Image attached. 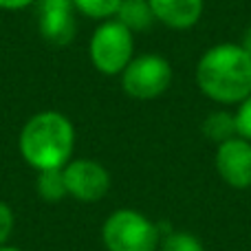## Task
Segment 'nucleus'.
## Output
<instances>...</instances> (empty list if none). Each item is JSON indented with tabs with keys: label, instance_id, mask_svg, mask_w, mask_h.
<instances>
[{
	"label": "nucleus",
	"instance_id": "obj_4",
	"mask_svg": "<svg viewBox=\"0 0 251 251\" xmlns=\"http://www.w3.org/2000/svg\"><path fill=\"white\" fill-rule=\"evenodd\" d=\"M88 57L101 75H122L134 57V33L115 18L100 22L88 42Z\"/></svg>",
	"mask_w": 251,
	"mask_h": 251
},
{
	"label": "nucleus",
	"instance_id": "obj_15",
	"mask_svg": "<svg viewBox=\"0 0 251 251\" xmlns=\"http://www.w3.org/2000/svg\"><path fill=\"white\" fill-rule=\"evenodd\" d=\"M236 115V126H238V134L251 141V95L245 97L234 110Z\"/></svg>",
	"mask_w": 251,
	"mask_h": 251
},
{
	"label": "nucleus",
	"instance_id": "obj_14",
	"mask_svg": "<svg viewBox=\"0 0 251 251\" xmlns=\"http://www.w3.org/2000/svg\"><path fill=\"white\" fill-rule=\"evenodd\" d=\"M119 4H122V0H73L75 11L100 22L115 18Z\"/></svg>",
	"mask_w": 251,
	"mask_h": 251
},
{
	"label": "nucleus",
	"instance_id": "obj_6",
	"mask_svg": "<svg viewBox=\"0 0 251 251\" xmlns=\"http://www.w3.org/2000/svg\"><path fill=\"white\" fill-rule=\"evenodd\" d=\"M69 196L79 203H100L110 190V172L95 159H71L62 168Z\"/></svg>",
	"mask_w": 251,
	"mask_h": 251
},
{
	"label": "nucleus",
	"instance_id": "obj_1",
	"mask_svg": "<svg viewBox=\"0 0 251 251\" xmlns=\"http://www.w3.org/2000/svg\"><path fill=\"white\" fill-rule=\"evenodd\" d=\"M196 86L218 106H238L251 95V55L236 42L209 47L196 64Z\"/></svg>",
	"mask_w": 251,
	"mask_h": 251
},
{
	"label": "nucleus",
	"instance_id": "obj_8",
	"mask_svg": "<svg viewBox=\"0 0 251 251\" xmlns=\"http://www.w3.org/2000/svg\"><path fill=\"white\" fill-rule=\"evenodd\" d=\"M214 168L223 183L234 190L251 187V141L245 137H231L216 146Z\"/></svg>",
	"mask_w": 251,
	"mask_h": 251
},
{
	"label": "nucleus",
	"instance_id": "obj_13",
	"mask_svg": "<svg viewBox=\"0 0 251 251\" xmlns=\"http://www.w3.org/2000/svg\"><path fill=\"white\" fill-rule=\"evenodd\" d=\"M159 251H205V245L192 231L174 229V231H165L161 236Z\"/></svg>",
	"mask_w": 251,
	"mask_h": 251
},
{
	"label": "nucleus",
	"instance_id": "obj_16",
	"mask_svg": "<svg viewBox=\"0 0 251 251\" xmlns=\"http://www.w3.org/2000/svg\"><path fill=\"white\" fill-rule=\"evenodd\" d=\"M13 227H16V216H13V209L9 207V203L0 201V247L7 245V240L11 238Z\"/></svg>",
	"mask_w": 251,
	"mask_h": 251
},
{
	"label": "nucleus",
	"instance_id": "obj_12",
	"mask_svg": "<svg viewBox=\"0 0 251 251\" xmlns=\"http://www.w3.org/2000/svg\"><path fill=\"white\" fill-rule=\"evenodd\" d=\"M35 192L44 203H62L69 196L62 170H42L35 178Z\"/></svg>",
	"mask_w": 251,
	"mask_h": 251
},
{
	"label": "nucleus",
	"instance_id": "obj_5",
	"mask_svg": "<svg viewBox=\"0 0 251 251\" xmlns=\"http://www.w3.org/2000/svg\"><path fill=\"white\" fill-rule=\"evenodd\" d=\"M172 64L168 62V57L159 53L134 55L119 75L124 93L139 101H150L165 95L172 86Z\"/></svg>",
	"mask_w": 251,
	"mask_h": 251
},
{
	"label": "nucleus",
	"instance_id": "obj_11",
	"mask_svg": "<svg viewBox=\"0 0 251 251\" xmlns=\"http://www.w3.org/2000/svg\"><path fill=\"white\" fill-rule=\"evenodd\" d=\"M203 130L205 139L212 143H225L227 139L231 137H238V126H236V115L227 108H218V110H212L207 117L203 119Z\"/></svg>",
	"mask_w": 251,
	"mask_h": 251
},
{
	"label": "nucleus",
	"instance_id": "obj_7",
	"mask_svg": "<svg viewBox=\"0 0 251 251\" xmlns=\"http://www.w3.org/2000/svg\"><path fill=\"white\" fill-rule=\"evenodd\" d=\"M35 25L51 47H66L77 33V11L73 0H35Z\"/></svg>",
	"mask_w": 251,
	"mask_h": 251
},
{
	"label": "nucleus",
	"instance_id": "obj_19",
	"mask_svg": "<svg viewBox=\"0 0 251 251\" xmlns=\"http://www.w3.org/2000/svg\"><path fill=\"white\" fill-rule=\"evenodd\" d=\"M0 251H22L18 247H11V245H4V247H0Z\"/></svg>",
	"mask_w": 251,
	"mask_h": 251
},
{
	"label": "nucleus",
	"instance_id": "obj_2",
	"mask_svg": "<svg viewBox=\"0 0 251 251\" xmlns=\"http://www.w3.org/2000/svg\"><path fill=\"white\" fill-rule=\"evenodd\" d=\"M75 126L60 110H40L25 122L18 137V150L26 165L42 170H62L75 152Z\"/></svg>",
	"mask_w": 251,
	"mask_h": 251
},
{
	"label": "nucleus",
	"instance_id": "obj_10",
	"mask_svg": "<svg viewBox=\"0 0 251 251\" xmlns=\"http://www.w3.org/2000/svg\"><path fill=\"white\" fill-rule=\"evenodd\" d=\"M115 20H119L132 33H139V31L152 29L156 18L148 0H122L117 13H115Z\"/></svg>",
	"mask_w": 251,
	"mask_h": 251
},
{
	"label": "nucleus",
	"instance_id": "obj_3",
	"mask_svg": "<svg viewBox=\"0 0 251 251\" xmlns=\"http://www.w3.org/2000/svg\"><path fill=\"white\" fill-rule=\"evenodd\" d=\"M106 251H159L161 227L132 207H119L101 225Z\"/></svg>",
	"mask_w": 251,
	"mask_h": 251
},
{
	"label": "nucleus",
	"instance_id": "obj_18",
	"mask_svg": "<svg viewBox=\"0 0 251 251\" xmlns=\"http://www.w3.org/2000/svg\"><path fill=\"white\" fill-rule=\"evenodd\" d=\"M238 44H240V47H243L245 51H247L249 55H251V25L243 31V38H240V42H238Z\"/></svg>",
	"mask_w": 251,
	"mask_h": 251
},
{
	"label": "nucleus",
	"instance_id": "obj_9",
	"mask_svg": "<svg viewBox=\"0 0 251 251\" xmlns=\"http://www.w3.org/2000/svg\"><path fill=\"white\" fill-rule=\"evenodd\" d=\"M156 22L174 31H187L199 25L205 0H148Z\"/></svg>",
	"mask_w": 251,
	"mask_h": 251
},
{
	"label": "nucleus",
	"instance_id": "obj_17",
	"mask_svg": "<svg viewBox=\"0 0 251 251\" xmlns=\"http://www.w3.org/2000/svg\"><path fill=\"white\" fill-rule=\"evenodd\" d=\"M35 0H0V9L2 11H20V9L33 7Z\"/></svg>",
	"mask_w": 251,
	"mask_h": 251
}]
</instances>
